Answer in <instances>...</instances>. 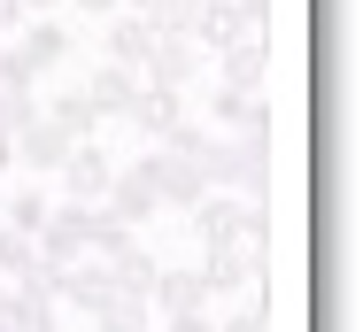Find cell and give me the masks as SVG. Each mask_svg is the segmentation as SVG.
<instances>
[{
    "instance_id": "obj_20",
    "label": "cell",
    "mask_w": 363,
    "mask_h": 332,
    "mask_svg": "<svg viewBox=\"0 0 363 332\" xmlns=\"http://www.w3.org/2000/svg\"><path fill=\"white\" fill-rule=\"evenodd\" d=\"M31 263H39V248H31V232H16V224H0V278L16 286V278H23Z\"/></svg>"
},
{
    "instance_id": "obj_31",
    "label": "cell",
    "mask_w": 363,
    "mask_h": 332,
    "mask_svg": "<svg viewBox=\"0 0 363 332\" xmlns=\"http://www.w3.org/2000/svg\"><path fill=\"white\" fill-rule=\"evenodd\" d=\"M0 309H8V278H0Z\"/></svg>"
},
{
    "instance_id": "obj_24",
    "label": "cell",
    "mask_w": 363,
    "mask_h": 332,
    "mask_svg": "<svg viewBox=\"0 0 363 332\" xmlns=\"http://www.w3.org/2000/svg\"><path fill=\"white\" fill-rule=\"evenodd\" d=\"M224 8H232L247 31H271V16H279V0H224Z\"/></svg>"
},
{
    "instance_id": "obj_22",
    "label": "cell",
    "mask_w": 363,
    "mask_h": 332,
    "mask_svg": "<svg viewBox=\"0 0 363 332\" xmlns=\"http://www.w3.org/2000/svg\"><path fill=\"white\" fill-rule=\"evenodd\" d=\"M31 85H39V70L23 62V47L8 39V47H0V93H31Z\"/></svg>"
},
{
    "instance_id": "obj_10",
    "label": "cell",
    "mask_w": 363,
    "mask_h": 332,
    "mask_svg": "<svg viewBox=\"0 0 363 332\" xmlns=\"http://www.w3.org/2000/svg\"><path fill=\"white\" fill-rule=\"evenodd\" d=\"M178 116H186V93H162V85H140V93H132V109H124L116 124H124V132H140V139H162L170 124H178Z\"/></svg>"
},
{
    "instance_id": "obj_27",
    "label": "cell",
    "mask_w": 363,
    "mask_h": 332,
    "mask_svg": "<svg viewBox=\"0 0 363 332\" xmlns=\"http://www.w3.org/2000/svg\"><path fill=\"white\" fill-rule=\"evenodd\" d=\"M16 8H23V16H55L62 0H16Z\"/></svg>"
},
{
    "instance_id": "obj_23",
    "label": "cell",
    "mask_w": 363,
    "mask_h": 332,
    "mask_svg": "<svg viewBox=\"0 0 363 332\" xmlns=\"http://www.w3.org/2000/svg\"><path fill=\"white\" fill-rule=\"evenodd\" d=\"M217 332H279V325L263 317V301H255V294H240V309H232V317H217Z\"/></svg>"
},
{
    "instance_id": "obj_7",
    "label": "cell",
    "mask_w": 363,
    "mask_h": 332,
    "mask_svg": "<svg viewBox=\"0 0 363 332\" xmlns=\"http://www.w3.org/2000/svg\"><path fill=\"white\" fill-rule=\"evenodd\" d=\"M201 286H209V301L217 294H255V248L247 240H224V248H209V263H201Z\"/></svg>"
},
{
    "instance_id": "obj_14",
    "label": "cell",
    "mask_w": 363,
    "mask_h": 332,
    "mask_svg": "<svg viewBox=\"0 0 363 332\" xmlns=\"http://www.w3.org/2000/svg\"><path fill=\"white\" fill-rule=\"evenodd\" d=\"M147 55H155V23H147V16H132V8H116V16H108V62L140 70Z\"/></svg>"
},
{
    "instance_id": "obj_32",
    "label": "cell",
    "mask_w": 363,
    "mask_h": 332,
    "mask_svg": "<svg viewBox=\"0 0 363 332\" xmlns=\"http://www.w3.org/2000/svg\"><path fill=\"white\" fill-rule=\"evenodd\" d=\"M194 8H217V0H194Z\"/></svg>"
},
{
    "instance_id": "obj_13",
    "label": "cell",
    "mask_w": 363,
    "mask_h": 332,
    "mask_svg": "<svg viewBox=\"0 0 363 332\" xmlns=\"http://www.w3.org/2000/svg\"><path fill=\"white\" fill-rule=\"evenodd\" d=\"M85 332H155V301H147V294H124V286H116V294H108V301H101V309L85 317Z\"/></svg>"
},
{
    "instance_id": "obj_9",
    "label": "cell",
    "mask_w": 363,
    "mask_h": 332,
    "mask_svg": "<svg viewBox=\"0 0 363 332\" xmlns=\"http://www.w3.org/2000/svg\"><path fill=\"white\" fill-rule=\"evenodd\" d=\"M201 70V47L194 39H155V55L140 62V85H162V93H186Z\"/></svg>"
},
{
    "instance_id": "obj_30",
    "label": "cell",
    "mask_w": 363,
    "mask_h": 332,
    "mask_svg": "<svg viewBox=\"0 0 363 332\" xmlns=\"http://www.w3.org/2000/svg\"><path fill=\"white\" fill-rule=\"evenodd\" d=\"M124 8H132V16H147V8H155V0H124Z\"/></svg>"
},
{
    "instance_id": "obj_2",
    "label": "cell",
    "mask_w": 363,
    "mask_h": 332,
    "mask_svg": "<svg viewBox=\"0 0 363 332\" xmlns=\"http://www.w3.org/2000/svg\"><path fill=\"white\" fill-rule=\"evenodd\" d=\"M194 232H201V248H224V240H263V216H255V201H240V194H201L194 209Z\"/></svg>"
},
{
    "instance_id": "obj_26",
    "label": "cell",
    "mask_w": 363,
    "mask_h": 332,
    "mask_svg": "<svg viewBox=\"0 0 363 332\" xmlns=\"http://www.w3.org/2000/svg\"><path fill=\"white\" fill-rule=\"evenodd\" d=\"M62 8H85V16H101V23H108V16L124 8V0H62Z\"/></svg>"
},
{
    "instance_id": "obj_29",
    "label": "cell",
    "mask_w": 363,
    "mask_h": 332,
    "mask_svg": "<svg viewBox=\"0 0 363 332\" xmlns=\"http://www.w3.org/2000/svg\"><path fill=\"white\" fill-rule=\"evenodd\" d=\"M31 332H62V309H55V317H47V325H31Z\"/></svg>"
},
{
    "instance_id": "obj_3",
    "label": "cell",
    "mask_w": 363,
    "mask_h": 332,
    "mask_svg": "<svg viewBox=\"0 0 363 332\" xmlns=\"http://www.w3.org/2000/svg\"><path fill=\"white\" fill-rule=\"evenodd\" d=\"M140 162H147V178H155V201H162V209H194V201L209 194L201 162H194V155H178V147H162V139L147 147Z\"/></svg>"
},
{
    "instance_id": "obj_19",
    "label": "cell",
    "mask_w": 363,
    "mask_h": 332,
    "mask_svg": "<svg viewBox=\"0 0 363 332\" xmlns=\"http://www.w3.org/2000/svg\"><path fill=\"white\" fill-rule=\"evenodd\" d=\"M47 116H55V124H62L70 139H101V116H93L85 85H70V93H55V101H47Z\"/></svg>"
},
{
    "instance_id": "obj_5",
    "label": "cell",
    "mask_w": 363,
    "mask_h": 332,
    "mask_svg": "<svg viewBox=\"0 0 363 332\" xmlns=\"http://www.w3.org/2000/svg\"><path fill=\"white\" fill-rule=\"evenodd\" d=\"M209 116H217L224 139H255V147H271V101H263V93H232V85H217Z\"/></svg>"
},
{
    "instance_id": "obj_25",
    "label": "cell",
    "mask_w": 363,
    "mask_h": 332,
    "mask_svg": "<svg viewBox=\"0 0 363 332\" xmlns=\"http://www.w3.org/2000/svg\"><path fill=\"white\" fill-rule=\"evenodd\" d=\"M155 332H217V309H186V317H155Z\"/></svg>"
},
{
    "instance_id": "obj_1",
    "label": "cell",
    "mask_w": 363,
    "mask_h": 332,
    "mask_svg": "<svg viewBox=\"0 0 363 332\" xmlns=\"http://www.w3.org/2000/svg\"><path fill=\"white\" fill-rule=\"evenodd\" d=\"M93 216L101 209H85V201H55L47 209V224L31 232V248H39V263H85V248H93Z\"/></svg>"
},
{
    "instance_id": "obj_15",
    "label": "cell",
    "mask_w": 363,
    "mask_h": 332,
    "mask_svg": "<svg viewBox=\"0 0 363 332\" xmlns=\"http://www.w3.org/2000/svg\"><path fill=\"white\" fill-rule=\"evenodd\" d=\"M217 70H224V85H232V93H263L271 55H263V39H232V47L217 55Z\"/></svg>"
},
{
    "instance_id": "obj_4",
    "label": "cell",
    "mask_w": 363,
    "mask_h": 332,
    "mask_svg": "<svg viewBox=\"0 0 363 332\" xmlns=\"http://www.w3.org/2000/svg\"><path fill=\"white\" fill-rule=\"evenodd\" d=\"M62 194L55 201H85V209H101V194H108V178H116V155L101 147V139H77L70 155H62Z\"/></svg>"
},
{
    "instance_id": "obj_6",
    "label": "cell",
    "mask_w": 363,
    "mask_h": 332,
    "mask_svg": "<svg viewBox=\"0 0 363 332\" xmlns=\"http://www.w3.org/2000/svg\"><path fill=\"white\" fill-rule=\"evenodd\" d=\"M155 209H162V201H155V178H147V162H132V170L116 162V178H108V194H101V216H116V224H132V232H140Z\"/></svg>"
},
{
    "instance_id": "obj_21",
    "label": "cell",
    "mask_w": 363,
    "mask_h": 332,
    "mask_svg": "<svg viewBox=\"0 0 363 332\" xmlns=\"http://www.w3.org/2000/svg\"><path fill=\"white\" fill-rule=\"evenodd\" d=\"M39 116H47V101H39V93H0V132H8V139L31 132Z\"/></svg>"
},
{
    "instance_id": "obj_12",
    "label": "cell",
    "mask_w": 363,
    "mask_h": 332,
    "mask_svg": "<svg viewBox=\"0 0 363 332\" xmlns=\"http://www.w3.org/2000/svg\"><path fill=\"white\" fill-rule=\"evenodd\" d=\"M77 139L62 132V124H55V116H39V124H31V132H16V162H23V170H47V178H55V170H62V155H70Z\"/></svg>"
},
{
    "instance_id": "obj_18",
    "label": "cell",
    "mask_w": 363,
    "mask_h": 332,
    "mask_svg": "<svg viewBox=\"0 0 363 332\" xmlns=\"http://www.w3.org/2000/svg\"><path fill=\"white\" fill-rule=\"evenodd\" d=\"M232 39H263V31H247V23H240V16H232V8H201V23H194V47H209V55H224V47H232Z\"/></svg>"
},
{
    "instance_id": "obj_16",
    "label": "cell",
    "mask_w": 363,
    "mask_h": 332,
    "mask_svg": "<svg viewBox=\"0 0 363 332\" xmlns=\"http://www.w3.org/2000/svg\"><path fill=\"white\" fill-rule=\"evenodd\" d=\"M16 47H23V62H31V70H55V62H70V31H62L55 16H31V23L16 31Z\"/></svg>"
},
{
    "instance_id": "obj_17",
    "label": "cell",
    "mask_w": 363,
    "mask_h": 332,
    "mask_svg": "<svg viewBox=\"0 0 363 332\" xmlns=\"http://www.w3.org/2000/svg\"><path fill=\"white\" fill-rule=\"evenodd\" d=\"M47 209H55L47 186H0V224H16V232H39Z\"/></svg>"
},
{
    "instance_id": "obj_8",
    "label": "cell",
    "mask_w": 363,
    "mask_h": 332,
    "mask_svg": "<svg viewBox=\"0 0 363 332\" xmlns=\"http://www.w3.org/2000/svg\"><path fill=\"white\" fill-rule=\"evenodd\" d=\"M147 301H155V317H186V309H209V286H201L194 263H162L155 286H147Z\"/></svg>"
},
{
    "instance_id": "obj_28",
    "label": "cell",
    "mask_w": 363,
    "mask_h": 332,
    "mask_svg": "<svg viewBox=\"0 0 363 332\" xmlns=\"http://www.w3.org/2000/svg\"><path fill=\"white\" fill-rule=\"evenodd\" d=\"M8 162H16V139L0 132V178H8Z\"/></svg>"
},
{
    "instance_id": "obj_11",
    "label": "cell",
    "mask_w": 363,
    "mask_h": 332,
    "mask_svg": "<svg viewBox=\"0 0 363 332\" xmlns=\"http://www.w3.org/2000/svg\"><path fill=\"white\" fill-rule=\"evenodd\" d=\"M132 93H140V70H124V62H101L93 77H85V101H93L101 124H116V116L132 109Z\"/></svg>"
}]
</instances>
